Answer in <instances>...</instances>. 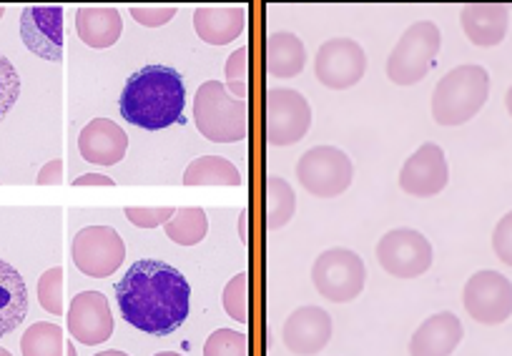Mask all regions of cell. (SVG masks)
Returning a JSON list of instances; mask_svg holds the SVG:
<instances>
[{
	"label": "cell",
	"mask_w": 512,
	"mask_h": 356,
	"mask_svg": "<svg viewBox=\"0 0 512 356\" xmlns=\"http://www.w3.org/2000/svg\"><path fill=\"white\" fill-rule=\"evenodd\" d=\"M492 251L502 264L512 266V211L497 221L495 231H492Z\"/></svg>",
	"instance_id": "cell-35"
},
{
	"label": "cell",
	"mask_w": 512,
	"mask_h": 356,
	"mask_svg": "<svg viewBox=\"0 0 512 356\" xmlns=\"http://www.w3.org/2000/svg\"><path fill=\"white\" fill-rule=\"evenodd\" d=\"M332 316L319 306H299L282 326V341L292 354L314 356L332 341Z\"/></svg>",
	"instance_id": "cell-16"
},
{
	"label": "cell",
	"mask_w": 512,
	"mask_h": 356,
	"mask_svg": "<svg viewBox=\"0 0 512 356\" xmlns=\"http://www.w3.org/2000/svg\"><path fill=\"white\" fill-rule=\"evenodd\" d=\"M435 251L430 239L417 229H395L377 241V261L384 271L397 279H417L427 274Z\"/></svg>",
	"instance_id": "cell-10"
},
{
	"label": "cell",
	"mask_w": 512,
	"mask_h": 356,
	"mask_svg": "<svg viewBox=\"0 0 512 356\" xmlns=\"http://www.w3.org/2000/svg\"><path fill=\"white\" fill-rule=\"evenodd\" d=\"M307 66V48L294 33L277 31L264 46V68L274 78H294Z\"/></svg>",
	"instance_id": "cell-23"
},
{
	"label": "cell",
	"mask_w": 512,
	"mask_h": 356,
	"mask_svg": "<svg viewBox=\"0 0 512 356\" xmlns=\"http://www.w3.org/2000/svg\"><path fill=\"white\" fill-rule=\"evenodd\" d=\"M96 356H128L126 351H116V349H108V351H101V354H96Z\"/></svg>",
	"instance_id": "cell-39"
},
{
	"label": "cell",
	"mask_w": 512,
	"mask_h": 356,
	"mask_svg": "<svg viewBox=\"0 0 512 356\" xmlns=\"http://www.w3.org/2000/svg\"><path fill=\"white\" fill-rule=\"evenodd\" d=\"M447 181H450V166H447L445 151L432 141L422 143L400 171V189L417 199H432L442 194Z\"/></svg>",
	"instance_id": "cell-13"
},
{
	"label": "cell",
	"mask_w": 512,
	"mask_h": 356,
	"mask_svg": "<svg viewBox=\"0 0 512 356\" xmlns=\"http://www.w3.org/2000/svg\"><path fill=\"white\" fill-rule=\"evenodd\" d=\"M38 301L53 316H63V269H48L38 279Z\"/></svg>",
	"instance_id": "cell-31"
},
{
	"label": "cell",
	"mask_w": 512,
	"mask_h": 356,
	"mask_svg": "<svg viewBox=\"0 0 512 356\" xmlns=\"http://www.w3.org/2000/svg\"><path fill=\"white\" fill-rule=\"evenodd\" d=\"M156 356H184V354H179V351H159Z\"/></svg>",
	"instance_id": "cell-42"
},
{
	"label": "cell",
	"mask_w": 512,
	"mask_h": 356,
	"mask_svg": "<svg viewBox=\"0 0 512 356\" xmlns=\"http://www.w3.org/2000/svg\"><path fill=\"white\" fill-rule=\"evenodd\" d=\"M71 259L88 279H106L126 259V244L111 226H86L73 239Z\"/></svg>",
	"instance_id": "cell-9"
},
{
	"label": "cell",
	"mask_w": 512,
	"mask_h": 356,
	"mask_svg": "<svg viewBox=\"0 0 512 356\" xmlns=\"http://www.w3.org/2000/svg\"><path fill=\"white\" fill-rule=\"evenodd\" d=\"M241 173L229 158L201 156L186 166L184 186H241Z\"/></svg>",
	"instance_id": "cell-24"
},
{
	"label": "cell",
	"mask_w": 512,
	"mask_h": 356,
	"mask_svg": "<svg viewBox=\"0 0 512 356\" xmlns=\"http://www.w3.org/2000/svg\"><path fill=\"white\" fill-rule=\"evenodd\" d=\"M442 48V33L437 23L417 21L397 41L387 56V78L397 86H415L425 81L430 68L435 66Z\"/></svg>",
	"instance_id": "cell-5"
},
{
	"label": "cell",
	"mask_w": 512,
	"mask_h": 356,
	"mask_svg": "<svg viewBox=\"0 0 512 356\" xmlns=\"http://www.w3.org/2000/svg\"><path fill=\"white\" fill-rule=\"evenodd\" d=\"M194 123L211 143H239L249 136V103L226 91L224 83H201L194 98Z\"/></svg>",
	"instance_id": "cell-4"
},
{
	"label": "cell",
	"mask_w": 512,
	"mask_h": 356,
	"mask_svg": "<svg viewBox=\"0 0 512 356\" xmlns=\"http://www.w3.org/2000/svg\"><path fill=\"white\" fill-rule=\"evenodd\" d=\"M465 326L452 311L432 314L417 326L410 339V356H450L460 346Z\"/></svg>",
	"instance_id": "cell-18"
},
{
	"label": "cell",
	"mask_w": 512,
	"mask_h": 356,
	"mask_svg": "<svg viewBox=\"0 0 512 356\" xmlns=\"http://www.w3.org/2000/svg\"><path fill=\"white\" fill-rule=\"evenodd\" d=\"M23 356H63L66 354V341H63V329L51 321H38L28 326L21 339Z\"/></svg>",
	"instance_id": "cell-27"
},
{
	"label": "cell",
	"mask_w": 512,
	"mask_h": 356,
	"mask_svg": "<svg viewBox=\"0 0 512 356\" xmlns=\"http://www.w3.org/2000/svg\"><path fill=\"white\" fill-rule=\"evenodd\" d=\"M121 316L144 334L169 336L186 321L191 286L176 266L159 259H141L116 284Z\"/></svg>",
	"instance_id": "cell-1"
},
{
	"label": "cell",
	"mask_w": 512,
	"mask_h": 356,
	"mask_svg": "<svg viewBox=\"0 0 512 356\" xmlns=\"http://www.w3.org/2000/svg\"><path fill=\"white\" fill-rule=\"evenodd\" d=\"M78 151L88 163L116 166L128 151V136L111 118H93L78 136Z\"/></svg>",
	"instance_id": "cell-17"
},
{
	"label": "cell",
	"mask_w": 512,
	"mask_h": 356,
	"mask_svg": "<svg viewBox=\"0 0 512 356\" xmlns=\"http://www.w3.org/2000/svg\"><path fill=\"white\" fill-rule=\"evenodd\" d=\"M241 241L246 244V211H241Z\"/></svg>",
	"instance_id": "cell-38"
},
{
	"label": "cell",
	"mask_w": 512,
	"mask_h": 356,
	"mask_svg": "<svg viewBox=\"0 0 512 356\" xmlns=\"http://www.w3.org/2000/svg\"><path fill=\"white\" fill-rule=\"evenodd\" d=\"M76 33L88 48H111L116 46L123 33V18L118 8L86 6L76 13Z\"/></svg>",
	"instance_id": "cell-21"
},
{
	"label": "cell",
	"mask_w": 512,
	"mask_h": 356,
	"mask_svg": "<svg viewBox=\"0 0 512 356\" xmlns=\"http://www.w3.org/2000/svg\"><path fill=\"white\" fill-rule=\"evenodd\" d=\"M0 356H13V354L8 349H0Z\"/></svg>",
	"instance_id": "cell-43"
},
{
	"label": "cell",
	"mask_w": 512,
	"mask_h": 356,
	"mask_svg": "<svg viewBox=\"0 0 512 356\" xmlns=\"http://www.w3.org/2000/svg\"><path fill=\"white\" fill-rule=\"evenodd\" d=\"M204 356H249V336L244 331L216 329L206 339Z\"/></svg>",
	"instance_id": "cell-30"
},
{
	"label": "cell",
	"mask_w": 512,
	"mask_h": 356,
	"mask_svg": "<svg viewBox=\"0 0 512 356\" xmlns=\"http://www.w3.org/2000/svg\"><path fill=\"white\" fill-rule=\"evenodd\" d=\"M73 186H76V189H86V186H101V189H111L113 178L101 176V173H86V176L76 178V181H73Z\"/></svg>",
	"instance_id": "cell-37"
},
{
	"label": "cell",
	"mask_w": 512,
	"mask_h": 356,
	"mask_svg": "<svg viewBox=\"0 0 512 356\" xmlns=\"http://www.w3.org/2000/svg\"><path fill=\"white\" fill-rule=\"evenodd\" d=\"M179 8L176 6H131V16L136 23L146 28H161L169 21H174Z\"/></svg>",
	"instance_id": "cell-34"
},
{
	"label": "cell",
	"mask_w": 512,
	"mask_h": 356,
	"mask_svg": "<svg viewBox=\"0 0 512 356\" xmlns=\"http://www.w3.org/2000/svg\"><path fill=\"white\" fill-rule=\"evenodd\" d=\"M367 73V53L354 38H332L314 56V76L332 91L354 88Z\"/></svg>",
	"instance_id": "cell-12"
},
{
	"label": "cell",
	"mask_w": 512,
	"mask_h": 356,
	"mask_svg": "<svg viewBox=\"0 0 512 356\" xmlns=\"http://www.w3.org/2000/svg\"><path fill=\"white\" fill-rule=\"evenodd\" d=\"M23 46L43 61H63V8L28 6L21 13Z\"/></svg>",
	"instance_id": "cell-14"
},
{
	"label": "cell",
	"mask_w": 512,
	"mask_h": 356,
	"mask_svg": "<svg viewBox=\"0 0 512 356\" xmlns=\"http://www.w3.org/2000/svg\"><path fill=\"white\" fill-rule=\"evenodd\" d=\"M312 106L294 88H272L264 101V133L272 146H292L307 136Z\"/></svg>",
	"instance_id": "cell-8"
},
{
	"label": "cell",
	"mask_w": 512,
	"mask_h": 356,
	"mask_svg": "<svg viewBox=\"0 0 512 356\" xmlns=\"http://www.w3.org/2000/svg\"><path fill=\"white\" fill-rule=\"evenodd\" d=\"M164 229L174 244L196 246L206 239L209 219H206V211L199 209V206H184V209H176V214L171 216Z\"/></svg>",
	"instance_id": "cell-26"
},
{
	"label": "cell",
	"mask_w": 512,
	"mask_h": 356,
	"mask_svg": "<svg viewBox=\"0 0 512 356\" xmlns=\"http://www.w3.org/2000/svg\"><path fill=\"white\" fill-rule=\"evenodd\" d=\"M490 96V73L475 63L452 68L432 91V118L440 126L455 128L472 121Z\"/></svg>",
	"instance_id": "cell-3"
},
{
	"label": "cell",
	"mask_w": 512,
	"mask_h": 356,
	"mask_svg": "<svg viewBox=\"0 0 512 356\" xmlns=\"http://www.w3.org/2000/svg\"><path fill=\"white\" fill-rule=\"evenodd\" d=\"M68 334L86 346L103 344L113 336L111 304L101 291H81L73 296L71 309L66 314Z\"/></svg>",
	"instance_id": "cell-15"
},
{
	"label": "cell",
	"mask_w": 512,
	"mask_h": 356,
	"mask_svg": "<svg viewBox=\"0 0 512 356\" xmlns=\"http://www.w3.org/2000/svg\"><path fill=\"white\" fill-rule=\"evenodd\" d=\"M123 214H126V219L131 224L139 226V229H156V226L169 224L176 209H171V206H159V209H144V206L134 209V206H128V209H123Z\"/></svg>",
	"instance_id": "cell-33"
},
{
	"label": "cell",
	"mask_w": 512,
	"mask_h": 356,
	"mask_svg": "<svg viewBox=\"0 0 512 356\" xmlns=\"http://www.w3.org/2000/svg\"><path fill=\"white\" fill-rule=\"evenodd\" d=\"M18 96H21V76H18L16 66L0 53V123L16 106Z\"/></svg>",
	"instance_id": "cell-32"
},
{
	"label": "cell",
	"mask_w": 512,
	"mask_h": 356,
	"mask_svg": "<svg viewBox=\"0 0 512 356\" xmlns=\"http://www.w3.org/2000/svg\"><path fill=\"white\" fill-rule=\"evenodd\" d=\"M196 36L209 46H226L246 28V11L236 6H201L194 11Z\"/></svg>",
	"instance_id": "cell-20"
},
{
	"label": "cell",
	"mask_w": 512,
	"mask_h": 356,
	"mask_svg": "<svg viewBox=\"0 0 512 356\" xmlns=\"http://www.w3.org/2000/svg\"><path fill=\"white\" fill-rule=\"evenodd\" d=\"M3 16H6V8L0 6V18H3Z\"/></svg>",
	"instance_id": "cell-44"
},
{
	"label": "cell",
	"mask_w": 512,
	"mask_h": 356,
	"mask_svg": "<svg viewBox=\"0 0 512 356\" xmlns=\"http://www.w3.org/2000/svg\"><path fill=\"white\" fill-rule=\"evenodd\" d=\"M224 311L229 319L249 324V274L239 271L224 289Z\"/></svg>",
	"instance_id": "cell-28"
},
{
	"label": "cell",
	"mask_w": 512,
	"mask_h": 356,
	"mask_svg": "<svg viewBox=\"0 0 512 356\" xmlns=\"http://www.w3.org/2000/svg\"><path fill=\"white\" fill-rule=\"evenodd\" d=\"M186 106L184 78L176 68L146 66L136 71L123 86L121 116L144 131H161L174 126Z\"/></svg>",
	"instance_id": "cell-2"
},
{
	"label": "cell",
	"mask_w": 512,
	"mask_h": 356,
	"mask_svg": "<svg viewBox=\"0 0 512 356\" xmlns=\"http://www.w3.org/2000/svg\"><path fill=\"white\" fill-rule=\"evenodd\" d=\"M462 304L477 324H502L512 316V281L500 271H477L462 289Z\"/></svg>",
	"instance_id": "cell-11"
},
{
	"label": "cell",
	"mask_w": 512,
	"mask_h": 356,
	"mask_svg": "<svg viewBox=\"0 0 512 356\" xmlns=\"http://www.w3.org/2000/svg\"><path fill=\"white\" fill-rule=\"evenodd\" d=\"M226 73V91L239 101H246L249 96V48H236L224 66Z\"/></svg>",
	"instance_id": "cell-29"
},
{
	"label": "cell",
	"mask_w": 512,
	"mask_h": 356,
	"mask_svg": "<svg viewBox=\"0 0 512 356\" xmlns=\"http://www.w3.org/2000/svg\"><path fill=\"white\" fill-rule=\"evenodd\" d=\"M312 284L327 301L349 304L367 284V266L352 249H329L317 256L312 266Z\"/></svg>",
	"instance_id": "cell-7"
},
{
	"label": "cell",
	"mask_w": 512,
	"mask_h": 356,
	"mask_svg": "<svg viewBox=\"0 0 512 356\" xmlns=\"http://www.w3.org/2000/svg\"><path fill=\"white\" fill-rule=\"evenodd\" d=\"M352 158L337 146H314L297 161V181L317 199H337L352 186Z\"/></svg>",
	"instance_id": "cell-6"
},
{
	"label": "cell",
	"mask_w": 512,
	"mask_h": 356,
	"mask_svg": "<svg viewBox=\"0 0 512 356\" xmlns=\"http://www.w3.org/2000/svg\"><path fill=\"white\" fill-rule=\"evenodd\" d=\"M36 184L38 186H61L63 184V161L61 158H53V161H48L46 166L38 171Z\"/></svg>",
	"instance_id": "cell-36"
},
{
	"label": "cell",
	"mask_w": 512,
	"mask_h": 356,
	"mask_svg": "<svg viewBox=\"0 0 512 356\" xmlns=\"http://www.w3.org/2000/svg\"><path fill=\"white\" fill-rule=\"evenodd\" d=\"M462 31L477 48L500 46L510 26V11L502 3H470L460 11Z\"/></svg>",
	"instance_id": "cell-19"
},
{
	"label": "cell",
	"mask_w": 512,
	"mask_h": 356,
	"mask_svg": "<svg viewBox=\"0 0 512 356\" xmlns=\"http://www.w3.org/2000/svg\"><path fill=\"white\" fill-rule=\"evenodd\" d=\"M28 314V286L16 266L0 259V339L16 331Z\"/></svg>",
	"instance_id": "cell-22"
},
{
	"label": "cell",
	"mask_w": 512,
	"mask_h": 356,
	"mask_svg": "<svg viewBox=\"0 0 512 356\" xmlns=\"http://www.w3.org/2000/svg\"><path fill=\"white\" fill-rule=\"evenodd\" d=\"M267 201H264V214H267V229H282L297 214V196L287 178L269 176L267 178Z\"/></svg>",
	"instance_id": "cell-25"
},
{
	"label": "cell",
	"mask_w": 512,
	"mask_h": 356,
	"mask_svg": "<svg viewBox=\"0 0 512 356\" xmlns=\"http://www.w3.org/2000/svg\"><path fill=\"white\" fill-rule=\"evenodd\" d=\"M66 356H78L76 354V344H73V341H66Z\"/></svg>",
	"instance_id": "cell-41"
},
{
	"label": "cell",
	"mask_w": 512,
	"mask_h": 356,
	"mask_svg": "<svg viewBox=\"0 0 512 356\" xmlns=\"http://www.w3.org/2000/svg\"><path fill=\"white\" fill-rule=\"evenodd\" d=\"M505 106H507V113L512 116V86H510V91H507V96H505Z\"/></svg>",
	"instance_id": "cell-40"
}]
</instances>
